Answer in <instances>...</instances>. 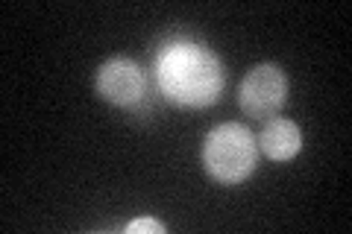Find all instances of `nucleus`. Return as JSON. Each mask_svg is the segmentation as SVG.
I'll return each instance as SVG.
<instances>
[{"label":"nucleus","mask_w":352,"mask_h":234,"mask_svg":"<svg viewBox=\"0 0 352 234\" xmlns=\"http://www.w3.org/2000/svg\"><path fill=\"white\" fill-rule=\"evenodd\" d=\"M156 80L162 94L176 106L203 108L223 91L226 71L217 56L194 41H176L156 59Z\"/></svg>","instance_id":"nucleus-1"},{"label":"nucleus","mask_w":352,"mask_h":234,"mask_svg":"<svg viewBox=\"0 0 352 234\" xmlns=\"http://www.w3.org/2000/svg\"><path fill=\"white\" fill-rule=\"evenodd\" d=\"M258 143L252 132L241 124H220L206 135L203 164L220 185H241L256 170Z\"/></svg>","instance_id":"nucleus-2"},{"label":"nucleus","mask_w":352,"mask_h":234,"mask_svg":"<svg viewBox=\"0 0 352 234\" xmlns=\"http://www.w3.org/2000/svg\"><path fill=\"white\" fill-rule=\"evenodd\" d=\"M288 100V76L279 65H258L252 68L238 91V103L250 117L270 120Z\"/></svg>","instance_id":"nucleus-3"},{"label":"nucleus","mask_w":352,"mask_h":234,"mask_svg":"<svg viewBox=\"0 0 352 234\" xmlns=\"http://www.w3.org/2000/svg\"><path fill=\"white\" fill-rule=\"evenodd\" d=\"M147 91V76L129 59H112L106 62L97 73V94L109 100L112 106L132 108L144 100Z\"/></svg>","instance_id":"nucleus-4"},{"label":"nucleus","mask_w":352,"mask_h":234,"mask_svg":"<svg viewBox=\"0 0 352 234\" xmlns=\"http://www.w3.org/2000/svg\"><path fill=\"white\" fill-rule=\"evenodd\" d=\"M256 143L270 161H291L302 150V132L288 117H270Z\"/></svg>","instance_id":"nucleus-5"},{"label":"nucleus","mask_w":352,"mask_h":234,"mask_svg":"<svg viewBox=\"0 0 352 234\" xmlns=\"http://www.w3.org/2000/svg\"><path fill=\"white\" fill-rule=\"evenodd\" d=\"M126 234H164L168 229H164V222L153 220V217H141V220H132L126 222Z\"/></svg>","instance_id":"nucleus-6"}]
</instances>
